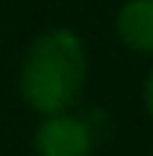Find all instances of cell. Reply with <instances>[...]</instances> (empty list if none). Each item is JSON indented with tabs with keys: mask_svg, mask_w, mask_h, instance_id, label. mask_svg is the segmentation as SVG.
<instances>
[{
	"mask_svg": "<svg viewBox=\"0 0 153 156\" xmlns=\"http://www.w3.org/2000/svg\"><path fill=\"white\" fill-rule=\"evenodd\" d=\"M86 73L89 58L83 38L67 26H51L26 48L19 67V96L41 118L70 112L86 86Z\"/></svg>",
	"mask_w": 153,
	"mask_h": 156,
	"instance_id": "obj_1",
	"label": "cell"
},
{
	"mask_svg": "<svg viewBox=\"0 0 153 156\" xmlns=\"http://www.w3.org/2000/svg\"><path fill=\"white\" fill-rule=\"evenodd\" d=\"M32 144L38 156H93L96 134L86 118L73 112H58L38 121Z\"/></svg>",
	"mask_w": 153,
	"mask_h": 156,
	"instance_id": "obj_2",
	"label": "cell"
},
{
	"mask_svg": "<svg viewBox=\"0 0 153 156\" xmlns=\"http://www.w3.org/2000/svg\"><path fill=\"white\" fill-rule=\"evenodd\" d=\"M115 32L131 51L153 58V0H124L115 13Z\"/></svg>",
	"mask_w": 153,
	"mask_h": 156,
	"instance_id": "obj_3",
	"label": "cell"
},
{
	"mask_svg": "<svg viewBox=\"0 0 153 156\" xmlns=\"http://www.w3.org/2000/svg\"><path fill=\"white\" fill-rule=\"evenodd\" d=\"M144 108H147V118L153 121V67H150L147 80H144Z\"/></svg>",
	"mask_w": 153,
	"mask_h": 156,
	"instance_id": "obj_4",
	"label": "cell"
}]
</instances>
